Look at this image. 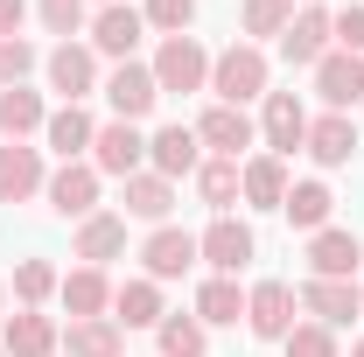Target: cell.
<instances>
[{
	"mask_svg": "<svg viewBox=\"0 0 364 357\" xmlns=\"http://www.w3.org/2000/svg\"><path fill=\"white\" fill-rule=\"evenodd\" d=\"M294 0H245V36H287Z\"/></svg>",
	"mask_w": 364,
	"mask_h": 357,
	"instance_id": "obj_34",
	"label": "cell"
},
{
	"mask_svg": "<svg viewBox=\"0 0 364 357\" xmlns=\"http://www.w3.org/2000/svg\"><path fill=\"white\" fill-rule=\"evenodd\" d=\"M154 343H161L154 357H203L210 351V329H203L196 315H161V322H154Z\"/></svg>",
	"mask_w": 364,
	"mask_h": 357,
	"instance_id": "obj_31",
	"label": "cell"
},
{
	"mask_svg": "<svg viewBox=\"0 0 364 357\" xmlns=\"http://www.w3.org/2000/svg\"><path fill=\"white\" fill-rule=\"evenodd\" d=\"M210 91H218V105L267 98V49L259 43H231L225 56H210Z\"/></svg>",
	"mask_w": 364,
	"mask_h": 357,
	"instance_id": "obj_1",
	"label": "cell"
},
{
	"mask_svg": "<svg viewBox=\"0 0 364 357\" xmlns=\"http://www.w3.org/2000/svg\"><path fill=\"white\" fill-rule=\"evenodd\" d=\"M105 105H112V119H147V112H154V105H161V85H154V70H147V63H112V78H105Z\"/></svg>",
	"mask_w": 364,
	"mask_h": 357,
	"instance_id": "obj_6",
	"label": "cell"
},
{
	"mask_svg": "<svg viewBox=\"0 0 364 357\" xmlns=\"http://www.w3.org/2000/svg\"><path fill=\"white\" fill-rule=\"evenodd\" d=\"M43 154L28 147V140H7L0 147V203H28L36 189H43Z\"/></svg>",
	"mask_w": 364,
	"mask_h": 357,
	"instance_id": "obj_22",
	"label": "cell"
},
{
	"mask_svg": "<svg viewBox=\"0 0 364 357\" xmlns=\"http://www.w3.org/2000/svg\"><path fill=\"white\" fill-rule=\"evenodd\" d=\"M287 189H294V182H287V161H280V154H252V161L238 169V196H245L252 211H280Z\"/></svg>",
	"mask_w": 364,
	"mask_h": 357,
	"instance_id": "obj_20",
	"label": "cell"
},
{
	"mask_svg": "<svg viewBox=\"0 0 364 357\" xmlns=\"http://www.w3.org/2000/svg\"><path fill=\"white\" fill-rule=\"evenodd\" d=\"M43 127H49V112H43V98L28 85L0 91V140H28V134H43Z\"/></svg>",
	"mask_w": 364,
	"mask_h": 357,
	"instance_id": "obj_30",
	"label": "cell"
},
{
	"mask_svg": "<svg viewBox=\"0 0 364 357\" xmlns=\"http://www.w3.org/2000/svg\"><path fill=\"white\" fill-rule=\"evenodd\" d=\"M105 7H112V0H105Z\"/></svg>",
	"mask_w": 364,
	"mask_h": 357,
	"instance_id": "obj_44",
	"label": "cell"
},
{
	"mask_svg": "<svg viewBox=\"0 0 364 357\" xmlns=\"http://www.w3.org/2000/svg\"><path fill=\"white\" fill-rule=\"evenodd\" d=\"M0 357H7V343H0Z\"/></svg>",
	"mask_w": 364,
	"mask_h": 357,
	"instance_id": "obj_43",
	"label": "cell"
},
{
	"mask_svg": "<svg viewBox=\"0 0 364 357\" xmlns=\"http://www.w3.org/2000/svg\"><path fill=\"white\" fill-rule=\"evenodd\" d=\"M140 267H147V280H182V273L196 267V238L182 224H154L147 245H140Z\"/></svg>",
	"mask_w": 364,
	"mask_h": 357,
	"instance_id": "obj_12",
	"label": "cell"
},
{
	"mask_svg": "<svg viewBox=\"0 0 364 357\" xmlns=\"http://www.w3.org/2000/svg\"><path fill=\"white\" fill-rule=\"evenodd\" d=\"M36 63H43V56H36V43H28V36H7V43H0V91H14Z\"/></svg>",
	"mask_w": 364,
	"mask_h": 357,
	"instance_id": "obj_35",
	"label": "cell"
},
{
	"mask_svg": "<svg viewBox=\"0 0 364 357\" xmlns=\"http://www.w3.org/2000/svg\"><path fill=\"white\" fill-rule=\"evenodd\" d=\"M140 14H147V28H161V36H182V28L196 21V0H147Z\"/></svg>",
	"mask_w": 364,
	"mask_h": 357,
	"instance_id": "obj_38",
	"label": "cell"
},
{
	"mask_svg": "<svg viewBox=\"0 0 364 357\" xmlns=\"http://www.w3.org/2000/svg\"><path fill=\"white\" fill-rule=\"evenodd\" d=\"M85 267H105V260H119L127 252V218L119 211H91L85 224H77V245H70Z\"/></svg>",
	"mask_w": 364,
	"mask_h": 357,
	"instance_id": "obj_23",
	"label": "cell"
},
{
	"mask_svg": "<svg viewBox=\"0 0 364 357\" xmlns=\"http://www.w3.org/2000/svg\"><path fill=\"white\" fill-rule=\"evenodd\" d=\"M147 161H154V176H196V169H203V140H196V127H154V134H147Z\"/></svg>",
	"mask_w": 364,
	"mask_h": 357,
	"instance_id": "obj_13",
	"label": "cell"
},
{
	"mask_svg": "<svg viewBox=\"0 0 364 357\" xmlns=\"http://www.w3.org/2000/svg\"><path fill=\"white\" fill-rule=\"evenodd\" d=\"M36 14H43V28H49V36H63V43L85 28V0H36Z\"/></svg>",
	"mask_w": 364,
	"mask_h": 357,
	"instance_id": "obj_37",
	"label": "cell"
},
{
	"mask_svg": "<svg viewBox=\"0 0 364 357\" xmlns=\"http://www.w3.org/2000/svg\"><path fill=\"white\" fill-rule=\"evenodd\" d=\"M56 287H63V273L49 267V260H21V267H14V302H21V309H43Z\"/></svg>",
	"mask_w": 364,
	"mask_h": 357,
	"instance_id": "obj_33",
	"label": "cell"
},
{
	"mask_svg": "<svg viewBox=\"0 0 364 357\" xmlns=\"http://www.w3.org/2000/svg\"><path fill=\"white\" fill-rule=\"evenodd\" d=\"M196 322H203V329H238V322H245V294H238L231 273H210V280L196 287Z\"/></svg>",
	"mask_w": 364,
	"mask_h": 357,
	"instance_id": "obj_26",
	"label": "cell"
},
{
	"mask_svg": "<svg viewBox=\"0 0 364 357\" xmlns=\"http://www.w3.org/2000/svg\"><path fill=\"white\" fill-rule=\"evenodd\" d=\"M364 260L358 231H336V224H322L316 238H309V280H350Z\"/></svg>",
	"mask_w": 364,
	"mask_h": 357,
	"instance_id": "obj_16",
	"label": "cell"
},
{
	"mask_svg": "<svg viewBox=\"0 0 364 357\" xmlns=\"http://www.w3.org/2000/svg\"><path fill=\"white\" fill-rule=\"evenodd\" d=\"M329 21H336V49L364 56V7H343V14H329Z\"/></svg>",
	"mask_w": 364,
	"mask_h": 357,
	"instance_id": "obj_39",
	"label": "cell"
},
{
	"mask_svg": "<svg viewBox=\"0 0 364 357\" xmlns=\"http://www.w3.org/2000/svg\"><path fill=\"white\" fill-rule=\"evenodd\" d=\"M0 309H7V287H0Z\"/></svg>",
	"mask_w": 364,
	"mask_h": 357,
	"instance_id": "obj_42",
	"label": "cell"
},
{
	"mask_svg": "<svg viewBox=\"0 0 364 357\" xmlns=\"http://www.w3.org/2000/svg\"><path fill=\"white\" fill-rule=\"evenodd\" d=\"M63 357H127V336H119L112 315H91V322L63 329Z\"/></svg>",
	"mask_w": 364,
	"mask_h": 357,
	"instance_id": "obj_28",
	"label": "cell"
},
{
	"mask_svg": "<svg viewBox=\"0 0 364 357\" xmlns=\"http://www.w3.org/2000/svg\"><path fill=\"white\" fill-rule=\"evenodd\" d=\"M294 302L316 315L322 329H343V322L364 309V287H358V280H309V287H301Z\"/></svg>",
	"mask_w": 364,
	"mask_h": 357,
	"instance_id": "obj_18",
	"label": "cell"
},
{
	"mask_svg": "<svg viewBox=\"0 0 364 357\" xmlns=\"http://www.w3.org/2000/svg\"><path fill=\"white\" fill-rule=\"evenodd\" d=\"M0 343H7V357H56L63 351V329H56V315H43V309H14L0 322Z\"/></svg>",
	"mask_w": 364,
	"mask_h": 357,
	"instance_id": "obj_14",
	"label": "cell"
},
{
	"mask_svg": "<svg viewBox=\"0 0 364 357\" xmlns=\"http://www.w3.org/2000/svg\"><path fill=\"white\" fill-rule=\"evenodd\" d=\"M301 147L316 154V169H343L358 154V119L350 112H322V119H309V140Z\"/></svg>",
	"mask_w": 364,
	"mask_h": 357,
	"instance_id": "obj_19",
	"label": "cell"
},
{
	"mask_svg": "<svg viewBox=\"0 0 364 357\" xmlns=\"http://www.w3.org/2000/svg\"><path fill=\"white\" fill-rule=\"evenodd\" d=\"M259 140H267V154H280V161L309 140V112H301L294 91H267L259 98Z\"/></svg>",
	"mask_w": 364,
	"mask_h": 357,
	"instance_id": "obj_7",
	"label": "cell"
},
{
	"mask_svg": "<svg viewBox=\"0 0 364 357\" xmlns=\"http://www.w3.org/2000/svg\"><path fill=\"white\" fill-rule=\"evenodd\" d=\"M329 49H336V21H329L322 7H301V14L287 21V36H280V56H287L294 70H316Z\"/></svg>",
	"mask_w": 364,
	"mask_h": 357,
	"instance_id": "obj_8",
	"label": "cell"
},
{
	"mask_svg": "<svg viewBox=\"0 0 364 357\" xmlns=\"http://www.w3.org/2000/svg\"><path fill=\"white\" fill-rule=\"evenodd\" d=\"M154 85L161 91H210V49L196 43V36H161L154 49Z\"/></svg>",
	"mask_w": 364,
	"mask_h": 357,
	"instance_id": "obj_2",
	"label": "cell"
},
{
	"mask_svg": "<svg viewBox=\"0 0 364 357\" xmlns=\"http://www.w3.org/2000/svg\"><path fill=\"white\" fill-rule=\"evenodd\" d=\"M56 302L70 309V322H91V315H105V309H112V280H105V267H77V273H63Z\"/></svg>",
	"mask_w": 364,
	"mask_h": 357,
	"instance_id": "obj_25",
	"label": "cell"
},
{
	"mask_svg": "<svg viewBox=\"0 0 364 357\" xmlns=\"http://www.w3.org/2000/svg\"><path fill=\"white\" fill-rule=\"evenodd\" d=\"M119 203H127V218H140V224H168V211H176V182L154 176V169H140V176L119 182Z\"/></svg>",
	"mask_w": 364,
	"mask_h": 357,
	"instance_id": "obj_21",
	"label": "cell"
},
{
	"mask_svg": "<svg viewBox=\"0 0 364 357\" xmlns=\"http://www.w3.org/2000/svg\"><path fill=\"white\" fill-rule=\"evenodd\" d=\"M43 70H49V91H63V105H85L98 91V49L91 43H56L43 56Z\"/></svg>",
	"mask_w": 364,
	"mask_h": 357,
	"instance_id": "obj_4",
	"label": "cell"
},
{
	"mask_svg": "<svg viewBox=\"0 0 364 357\" xmlns=\"http://www.w3.org/2000/svg\"><path fill=\"white\" fill-rule=\"evenodd\" d=\"M140 36H147V14H140V7H119V0L98 7V21H91V49L112 56V63H134Z\"/></svg>",
	"mask_w": 364,
	"mask_h": 357,
	"instance_id": "obj_11",
	"label": "cell"
},
{
	"mask_svg": "<svg viewBox=\"0 0 364 357\" xmlns=\"http://www.w3.org/2000/svg\"><path fill=\"white\" fill-rule=\"evenodd\" d=\"M350 357H364V336H358V343H350Z\"/></svg>",
	"mask_w": 364,
	"mask_h": 357,
	"instance_id": "obj_41",
	"label": "cell"
},
{
	"mask_svg": "<svg viewBox=\"0 0 364 357\" xmlns=\"http://www.w3.org/2000/svg\"><path fill=\"white\" fill-rule=\"evenodd\" d=\"M238 169H245V161H225V154H210V161L196 169V196H203L218 218H231V203H238Z\"/></svg>",
	"mask_w": 364,
	"mask_h": 357,
	"instance_id": "obj_32",
	"label": "cell"
},
{
	"mask_svg": "<svg viewBox=\"0 0 364 357\" xmlns=\"http://www.w3.org/2000/svg\"><path fill=\"white\" fill-rule=\"evenodd\" d=\"M245 329H252L259 343H280V336L294 329V287H287V280H259V287L245 294Z\"/></svg>",
	"mask_w": 364,
	"mask_h": 357,
	"instance_id": "obj_9",
	"label": "cell"
},
{
	"mask_svg": "<svg viewBox=\"0 0 364 357\" xmlns=\"http://www.w3.org/2000/svg\"><path fill=\"white\" fill-rule=\"evenodd\" d=\"M161 280H147V273H140V280H119V287H112V322H119V329H154V322H161Z\"/></svg>",
	"mask_w": 364,
	"mask_h": 357,
	"instance_id": "obj_24",
	"label": "cell"
},
{
	"mask_svg": "<svg viewBox=\"0 0 364 357\" xmlns=\"http://www.w3.org/2000/svg\"><path fill=\"white\" fill-rule=\"evenodd\" d=\"M280 343H287V357H336V329H322V322H294Z\"/></svg>",
	"mask_w": 364,
	"mask_h": 357,
	"instance_id": "obj_36",
	"label": "cell"
},
{
	"mask_svg": "<svg viewBox=\"0 0 364 357\" xmlns=\"http://www.w3.org/2000/svg\"><path fill=\"white\" fill-rule=\"evenodd\" d=\"M43 140L63 154V161H77V154H91V140H98V119H91L85 105H56L49 127H43Z\"/></svg>",
	"mask_w": 364,
	"mask_h": 357,
	"instance_id": "obj_27",
	"label": "cell"
},
{
	"mask_svg": "<svg viewBox=\"0 0 364 357\" xmlns=\"http://www.w3.org/2000/svg\"><path fill=\"white\" fill-rule=\"evenodd\" d=\"M43 196H49L56 218H77V224H85L91 211H98V169H91V161H63V169L43 182Z\"/></svg>",
	"mask_w": 364,
	"mask_h": 357,
	"instance_id": "obj_10",
	"label": "cell"
},
{
	"mask_svg": "<svg viewBox=\"0 0 364 357\" xmlns=\"http://www.w3.org/2000/svg\"><path fill=\"white\" fill-rule=\"evenodd\" d=\"M252 252H259V238L245 218H210V231L196 238V260L210 273H231V280H238V267H252Z\"/></svg>",
	"mask_w": 364,
	"mask_h": 357,
	"instance_id": "obj_3",
	"label": "cell"
},
{
	"mask_svg": "<svg viewBox=\"0 0 364 357\" xmlns=\"http://www.w3.org/2000/svg\"><path fill=\"white\" fill-rule=\"evenodd\" d=\"M316 98L329 105V112H350L364 98V56H350V49H329L316 63Z\"/></svg>",
	"mask_w": 364,
	"mask_h": 357,
	"instance_id": "obj_15",
	"label": "cell"
},
{
	"mask_svg": "<svg viewBox=\"0 0 364 357\" xmlns=\"http://www.w3.org/2000/svg\"><path fill=\"white\" fill-rule=\"evenodd\" d=\"M196 140L210 147V154H225V161H238L252 140H259V127L245 119V105H210L203 119H196Z\"/></svg>",
	"mask_w": 364,
	"mask_h": 357,
	"instance_id": "obj_17",
	"label": "cell"
},
{
	"mask_svg": "<svg viewBox=\"0 0 364 357\" xmlns=\"http://www.w3.org/2000/svg\"><path fill=\"white\" fill-rule=\"evenodd\" d=\"M140 161H147V134H140L134 119H105L98 140H91V169L98 176H140Z\"/></svg>",
	"mask_w": 364,
	"mask_h": 357,
	"instance_id": "obj_5",
	"label": "cell"
},
{
	"mask_svg": "<svg viewBox=\"0 0 364 357\" xmlns=\"http://www.w3.org/2000/svg\"><path fill=\"white\" fill-rule=\"evenodd\" d=\"M280 211H287V224H294V231H309V238H316L322 224H329V211H336V196H329V182H294V189H287V203H280Z\"/></svg>",
	"mask_w": 364,
	"mask_h": 357,
	"instance_id": "obj_29",
	"label": "cell"
},
{
	"mask_svg": "<svg viewBox=\"0 0 364 357\" xmlns=\"http://www.w3.org/2000/svg\"><path fill=\"white\" fill-rule=\"evenodd\" d=\"M21 21H28V0H0V43L21 36Z\"/></svg>",
	"mask_w": 364,
	"mask_h": 357,
	"instance_id": "obj_40",
	"label": "cell"
}]
</instances>
